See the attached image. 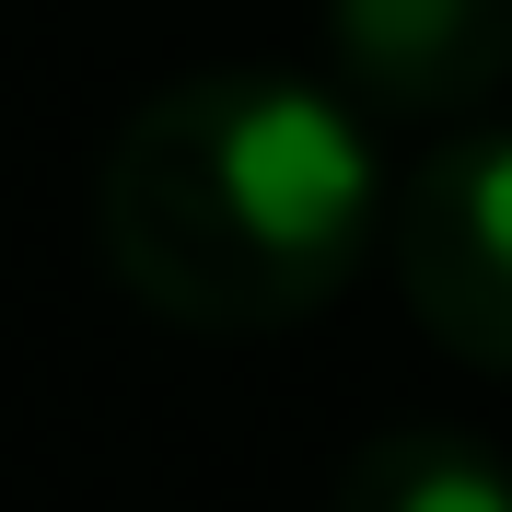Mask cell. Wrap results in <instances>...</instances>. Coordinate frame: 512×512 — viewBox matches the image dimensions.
I'll return each mask as SVG.
<instances>
[{
	"mask_svg": "<svg viewBox=\"0 0 512 512\" xmlns=\"http://www.w3.org/2000/svg\"><path fill=\"white\" fill-rule=\"evenodd\" d=\"M373 210V140L350 128V105L280 70L163 82L117 128L94 187L105 268L198 338L303 326L361 268Z\"/></svg>",
	"mask_w": 512,
	"mask_h": 512,
	"instance_id": "1",
	"label": "cell"
},
{
	"mask_svg": "<svg viewBox=\"0 0 512 512\" xmlns=\"http://www.w3.org/2000/svg\"><path fill=\"white\" fill-rule=\"evenodd\" d=\"M396 280L454 361L512 373V128H466L396 187Z\"/></svg>",
	"mask_w": 512,
	"mask_h": 512,
	"instance_id": "2",
	"label": "cell"
},
{
	"mask_svg": "<svg viewBox=\"0 0 512 512\" xmlns=\"http://www.w3.org/2000/svg\"><path fill=\"white\" fill-rule=\"evenodd\" d=\"M326 47L384 117H466L512 82V0H326Z\"/></svg>",
	"mask_w": 512,
	"mask_h": 512,
	"instance_id": "3",
	"label": "cell"
},
{
	"mask_svg": "<svg viewBox=\"0 0 512 512\" xmlns=\"http://www.w3.org/2000/svg\"><path fill=\"white\" fill-rule=\"evenodd\" d=\"M338 512H512V466L466 431H373L338 466Z\"/></svg>",
	"mask_w": 512,
	"mask_h": 512,
	"instance_id": "4",
	"label": "cell"
}]
</instances>
